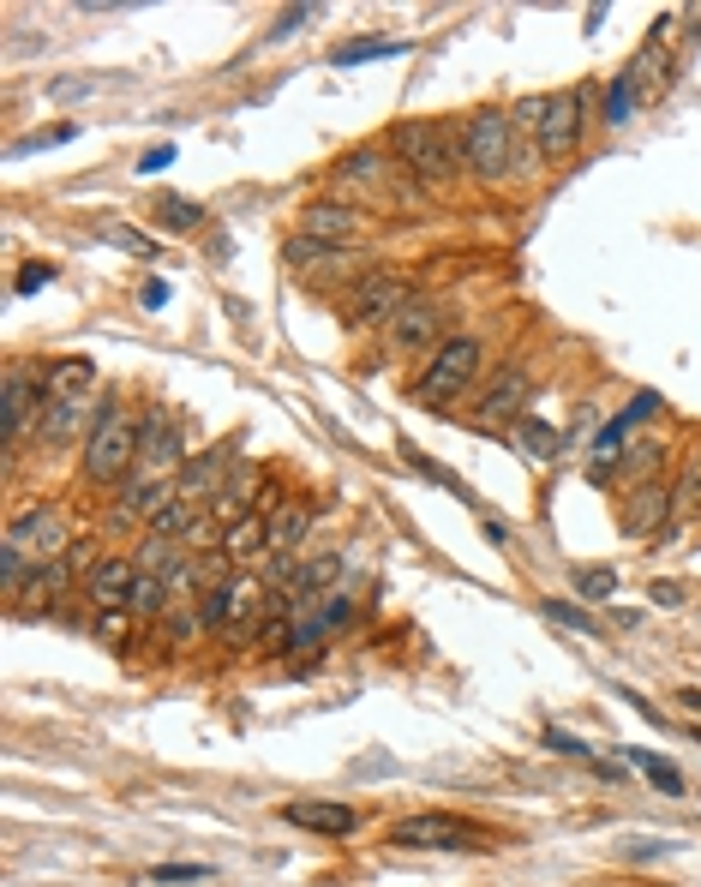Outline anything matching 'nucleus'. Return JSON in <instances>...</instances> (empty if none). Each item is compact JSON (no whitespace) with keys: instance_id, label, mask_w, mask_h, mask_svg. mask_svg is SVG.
I'll use <instances>...</instances> for the list:
<instances>
[{"instance_id":"f257e3e1","label":"nucleus","mask_w":701,"mask_h":887,"mask_svg":"<svg viewBox=\"0 0 701 887\" xmlns=\"http://www.w3.org/2000/svg\"><path fill=\"white\" fill-rule=\"evenodd\" d=\"M138 444H144V420H132V408L120 396H102V420L78 456L84 486H126L138 474Z\"/></svg>"},{"instance_id":"f03ea898","label":"nucleus","mask_w":701,"mask_h":887,"mask_svg":"<svg viewBox=\"0 0 701 887\" xmlns=\"http://www.w3.org/2000/svg\"><path fill=\"white\" fill-rule=\"evenodd\" d=\"M264 600H270L264 576L234 570V576H222V582L204 594V630H216L228 648H234V642H252V636L264 630Z\"/></svg>"},{"instance_id":"7ed1b4c3","label":"nucleus","mask_w":701,"mask_h":887,"mask_svg":"<svg viewBox=\"0 0 701 887\" xmlns=\"http://www.w3.org/2000/svg\"><path fill=\"white\" fill-rule=\"evenodd\" d=\"M456 150H462V174L474 180H510V156H516V126L504 108H480L456 120Z\"/></svg>"},{"instance_id":"20e7f679","label":"nucleus","mask_w":701,"mask_h":887,"mask_svg":"<svg viewBox=\"0 0 701 887\" xmlns=\"http://www.w3.org/2000/svg\"><path fill=\"white\" fill-rule=\"evenodd\" d=\"M390 144H396V156H402L420 180H432V186H444L450 174H462L456 120H402V126L390 132Z\"/></svg>"},{"instance_id":"39448f33","label":"nucleus","mask_w":701,"mask_h":887,"mask_svg":"<svg viewBox=\"0 0 701 887\" xmlns=\"http://www.w3.org/2000/svg\"><path fill=\"white\" fill-rule=\"evenodd\" d=\"M480 342L474 336H450L432 360H426V372L414 378V402H426V408H450L468 384H474V372H480Z\"/></svg>"},{"instance_id":"423d86ee","label":"nucleus","mask_w":701,"mask_h":887,"mask_svg":"<svg viewBox=\"0 0 701 887\" xmlns=\"http://www.w3.org/2000/svg\"><path fill=\"white\" fill-rule=\"evenodd\" d=\"M6 552H18L24 564H54V558H66V522H60V510L54 504H24L12 522H6V540H0Z\"/></svg>"},{"instance_id":"0eeeda50","label":"nucleus","mask_w":701,"mask_h":887,"mask_svg":"<svg viewBox=\"0 0 701 887\" xmlns=\"http://www.w3.org/2000/svg\"><path fill=\"white\" fill-rule=\"evenodd\" d=\"M588 108H594V90H552L546 102V120H540V156L546 162H564L582 150V132H588Z\"/></svg>"},{"instance_id":"6e6552de","label":"nucleus","mask_w":701,"mask_h":887,"mask_svg":"<svg viewBox=\"0 0 701 887\" xmlns=\"http://www.w3.org/2000/svg\"><path fill=\"white\" fill-rule=\"evenodd\" d=\"M390 846H408V852H474V846H486V834L474 828V822H462V816H408V822H396L390 828Z\"/></svg>"},{"instance_id":"1a4fd4ad","label":"nucleus","mask_w":701,"mask_h":887,"mask_svg":"<svg viewBox=\"0 0 701 887\" xmlns=\"http://www.w3.org/2000/svg\"><path fill=\"white\" fill-rule=\"evenodd\" d=\"M186 444H192L186 420H180L174 408H150V414H144V444H138V480H162V474L186 456Z\"/></svg>"},{"instance_id":"9d476101","label":"nucleus","mask_w":701,"mask_h":887,"mask_svg":"<svg viewBox=\"0 0 701 887\" xmlns=\"http://www.w3.org/2000/svg\"><path fill=\"white\" fill-rule=\"evenodd\" d=\"M414 300V288L402 282V276H384V270H366L360 282H354V294H348V324H396L402 318V306Z\"/></svg>"},{"instance_id":"9b49d317","label":"nucleus","mask_w":701,"mask_h":887,"mask_svg":"<svg viewBox=\"0 0 701 887\" xmlns=\"http://www.w3.org/2000/svg\"><path fill=\"white\" fill-rule=\"evenodd\" d=\"M384 342H390V354H426V360H432V354L450 342V336H444V306L414 294V300L402 306V318L384 330Z\"/></svg>"},{"instance_id":"f8f14e48","label":"nucleus","mask_w":701,"mask_h":887,"mask_svg":"<svg viewBox=\"0 0 701 887\" xmlns=\"http://www.w3.org/2000/svg\"><path fill=\"white\" fill-rule=\"evenodd\" d=\"M42 372H30L24 360H12L6 366V390H0V432H6V450H18V438H24V426L30 420H42Z\"/></svg>"},{"instance_id":"ddd939ff","label":"nucleus","mask_w":701,"mask_h":887,"mask_svg":"<svg viewBox=\"0 0 701 887\" xmlns=\"http://www.w3.org/2000/svg\"><path fill=\"white\" fill-rule=\"evenodd\" d=\"M234 468H240V444H234V438H222V444L198 450V456L186 462V474H180V498L210 504L216 492H228V474H234Z\"/></svg>"},{"instance_id":"4468645a","label":"nucleus","mask_w":701,"mask_h":887,"mask_svg":"<svg viewBox=\"0 0 701 887\" xmlns=\"http://www.w3.org/2000/svg\"><path fill=\"white\" fill-rule=\"evenodd\" d=\"M96 420H102V402H90V396H78V402H42L36 444L60 450V444H72L78 432H96Z\"/></svg>"},{"instance_id":"2eb2a0df","label":"nucleus","mask_w":701,"mask_h":887,"mask_svg":"<svg viewBox=\"0 0 701 887\" xmlns=\"http://www.w3.org/2000/svg\"><path fill=\"white\" fill-rule=\"evenodd\" d=\"M666 516H672V486H666V480H648V486H636L630 504H624V534L648 540V534L666 528Z\"/></svg>"},{"instance_id":"dca6fc26","label":"nucleus","mask_w":701,"mask_h":887,"mask_svg":"<svg viewBox=\"0 0 701 887\" xmlns=\"http://www.w3.org/2000/svg\"><path fill=\"white\" fill-rule=\"evenodd\" d=\"M132 582H138V564H132V558H102V564H96V576L84 582V600H90V612L126 606Z\"/></svg>"},{"instance_id":"f3484780","label":"nucleus","mask_w":701,"mask_h":887,"mask_svg":"<svg viewBox=\"0 0 701 887\" xmlns=\"http://www.w3.org/2000/svg\"><path fill=\"white\" fill-rule=\"evenodd\" d=\"M282 822H294V828H306V834H354V828H360V816H354L348 804H318V798L282 804Z\"/></svg>"},{"instance_id":"a211bd4d","label":"nucleus","mask_w":701,"mask_h":887,"mask_svg":"<svg viewBox=\"0 0 701 887\" xmlns=\"http://www.w3.org/2000/svg\"><path fill=\"white\" fill-rule=\"evenodd\" d=\"M300 234H312V240H324V246H354L360 216H354L348 204H306V210H300Z\"/></svg>"},{"instance_id":"6ab92c4d","label":"nucleus","mask_w":701,"mask_h":887,"mask_svg":"<svg viewBox=\"0 0 701 887\" xmlns=\"http://www.w3.org/2000/svg\"><path fill=\"white\" fill-rule=\"evenodd\" d=\"M90 384H96V360H84V354H66V360L42 366V396L48 402H78V396H90Z\"/></svg>"},{"instance_id":"aec40b11","label":"nucleus","mask_w":701,"mask_h":887,"mask_svg":"<svg viewBox=\"0 0 701 887\" xmlns=\"http://www.w3.org/2000/svg\"><path fill=\"white\" fill-rule=\"evenodd\" d=\"M522 402H528V372H522V366H504V372L486 384V396H480V426H498V420L522 414Z\"/></svg>"},{"instance_id":"412c9836","label":"nucleus","mask_w":701,"mask_h":887,"mask_svg":"<svg viewBox=\"0 0 701 887\" xmlns=\"http://www.w3.org/2000/svg\"><path fill=\"white\" fill-rule=\"evenodd\" d=\"M312 522H318V504H312V498L282 504V510L270 516V546H264V552H300V540L312 534Z\"/></svg>"},{"instance_id":"4be33fe9","label":"nucleus","mask_w":701,"mask_h":887,"mask_svg":"<svg viewBox=\"0 0 701 887\" xmlns=\"http://www.w3.org/2000/svg\"><path fill=\"white\" fill-rule=\"evenodd\" d=\"M384 174H390V168H384V150H378V144L348 150V156H342V168H336V198H348L354 186H372V192H378V186H384Z\"/></svg>"},{"instance_id":"5701e85b","label":"nucleus","mask_w":701,"mask_h":887,"mask_svg":"<svg viewBox=\"0 0 701 887\" xmlns=\"http://www.w3.org/2000/svg\"><path fill=\"white\" fill-rule=\"evenodd\" d=\"M264 546H270V516L252 510V516H240L234 528H222V546H216V552H222L228 564H246V558H258Z\"/></svg>"},{"instance_id":"b1692460","label":"nucleus","mask_w":701,"mask_h":887,"mask_svg":"<svg viewBox=\"0 0 701 887\" xmlns=\"http://www.w3.org/2000/svg\"><path fill=\"white\" fill-rule=\"evenodd\" d=\"M168 606H174V594H168V582H162V576H138V582H132V594H126V612H132L138 624H162V618H168Z\"/></svg>"},{"instance_id":"393cba45","label":"nucleus","mask_w":701,"mask_h":887,"mask_svg":"<svg viewBox=\"0 0 701 887\" xmlns=\"http://www.w3.org/2000/svg\"><path fill=\"white\" fill-rule=\"evenodd\" d=\"M654 408H660V396H654V390H642V396H636V402H630V408H624L618 420H606V426H600V438H594V450H600V456H612V450H618V444L630 438V426H642V420H648Z\"/></svg>"},{"instance_id":"a878e982","label":"nucleus","mask_w":701,"mask_h":887,"mask_svg":"<svg viewBox=\"0 0 701 887\" xmlns=\"http://www.w3.org/2000/svg\"><path fill=\"white\" fill-rule=\"evenodd\" d=\"M156 222L168 234H192V228H204V204L198 198H180V192H156Z\"/></svg>"},{"instance_id":"bb28decb","label":"nucleus","mask_w":701,"mask_h":887,"mask_svg":"<svg viewBox=\"0 0 701 887\" xmlns=\"http://www.w3.org/2000/svg\"><path fill=\"white\" fill-rule=\"evenodd\" d=\"M198 522H210V516H204V504H192V498H174V504H168V510L150 522V534H156V540H186Z\"/></svg>"},{"instance_id":"cd10ccee","label":"nucleus","mask_w":701,"mask_h":887,"mask_svg":"<svg viewBox=\"0 0 701 887\" xmlns=\"http://www.w3.org/2000/svg\"><path fill=\"white\" fill-rule=\"evenodd\" d=\"M72 138H78V120H60V126H42V132L12 138V144H6V156L18 162V156H36V150H60V144H72Z\"/></svg>"},{"instance_id":"c85d7f7f","label":"nucleus","mask_w":701,"mask_h":887,"mask_svg":"<svg viewBox=\"0 0 701 887\" xmlns=\"http://www.w3.org/2000/svg\"><path fill=\"white\" fill-rule=\"evenodd\" d=\"M516 444L534 456V462H552L558 450H564V432H552L546 420H534V414H522V426H516Z\"/></svg>"},{"instance_id":"c756f323","label":"nucleus","mask_w":701,"mask_h":887,"mask_svg":"<svg viewBox=\"0 0 701 887\" xmlns=\"http://www.w3.org/2000/svg\"><path fill=\"white\" fill-rule=\"evenodd\" d=\"M156 630H162V642H168V648H186V642L204 630V612H198L192 600H180V606H168V618H162Z\"/></svg>"},{"instance_id":"7c9ffc66","label":"nucleus","mask_w":701,"mask_h":887,"mask_svg":"<svg viewBox=\"0 0 701 887\" xmlns=\"http://www.w3.org/2000/svg\"><path fill=\"white\" fill-rule=\"evenodd\" d=\"M630 762H636V768H642V774H648L666 798H684V792H690V786H684V774H678L666 756H654V750H630Z\"/></svg>"},{"instance_id":"2f4dec72","label":"nucleus","mask_w":701,"mask_h":887,"mask_svg":"<svg viewBox=\"0 0 701 887\" xmlns=\"http://www.w3.org/2000/svg\"><path fill=\"white\" fill-rule=\"evenodd\" d=\"M408 42H384V36H354V42H342L330 60L336 66H360V60H378V54H402Z\"/></svg>"},{"instance_id":"473e14b6","label":"nucleus","mask_w":701,"mask_h":887,"mask_svg":"<svg viewBox=\"0 0 701 887\" xmlns=\"http://www.w3.org/2000/svg\"><path fill=\"white\" fill-rule=\"evenodd\" d=\"M636 96H642V84H636L630 72H618V78H612V90H606V126H624V120H630V108H636Z\"/></svg>"},{"instance_id":"72a5a7b5","label":"nucleus","mask_w":701,"mask_h":887,"mask_svg":"<svg viewBox=\"0 0 701 887\" xmlns=\"http://www.w3.org/2000/svg\"><path fill=\"white\" fill-rule=\"evenodd\" d=\"M336 576H342V558H336V552H318V558L294 576V588H300V594H324Z\"/></svg>"},{"instance_id":"f704fd0d","label":"nucleus","mask_w":701,"mask_h":887,"mask_svg":"<svg viewBox=\"0 0 701 887\" xmlns=\"http://www.w3.org/2000/svg\"><path fill=\"white\" fill-rule=\"evenodd\" d=\"M540 612H546L552 624H570V630H582V636H600V618H588V612L570 606V600H540Z\"/></svg>"},{"instance_id":"c9c22d12","label":"nucleus","mask_w":701,"mask_h":887,"mask_svg":"<svg viewBox=\"0 0 701 887\" xmlns=\"http://www.w3.org/2000/svg\"><path fill=\"white\" fill-rule=\"evenodd\" d=\"M132 624H138V618H132L126 606H108V612H90V630H96L102 642H126V636H132Z\"/></svg>"},{"instance_id":"e433bc0d","label":"nucleus","mask_w":701,"mask_h":887,"mask_svg":"<svg viewBox=\"0 0 701 887\" xmlns=\"http://www.w3.org/2000/svg\"><path fill=\"white\" fill-rule=\"evenodd\" d=\"M546 750H558V756H576V762H588V768L600 762L588 738H576V732H558V726H546Z\"/></svg>"},{"instance_id":"4c0bfd02","label":"nucleus","mask_w":701,"mask_h":887,"mask_svg":"<svg viewBox=\"0 0 701 887\" xmlns=\"http://www.w3.org/2000/svg\"><path fill=\"white\" fill-rule=\"evenodd\" d=\"M576 594H582V600H606V594H618V570H582V576H576Z\"/></svg>"},{"instance_id":"58836bf2","label":"nucleus","mask_w":701,"mask_h":887,"mask_svg":"<svg viewBox=\"0 0 701 887\" xmlns=\"http://www.w3.org/2000/svg\"><path fill=\"white\" fill-rule=\"evenodd\" d=\"M150 882H210V864H156Z\"/></svg>"},{"instance_id":"ea45409f","label":"nucleus","mask_w":701,"mask_h":887,"mask_svg":"<svg viewBox=\"0 0 701 887\" xmlns=\"http://www.w3.org/2000/svg\"><path fill=\"white\" fill-rule=\"evenodd\" d=\"M306 18H318V6H288V12H282V18L270 24V42H282V36H294V30H300Z\"/></svg>"},{"instance_id":"a19ab883","label":"nucleus","mask_w":701,"mask_h":887,"mask_svg":"<svg viewBox=\"0 0 701 887\" xmlns=\"http://www.w3.org/2000/svg\"><path fill=\"white\" fill-rule=\"evenodd\" d=\"M90 90H96V78H54V84H48L54 102H84Z\"/></svg>"},{"instance_id":"79ce46f5","label":"nucleus","mask_w":701,"mask_h":887,"mask_svg":"<svg viewBox=\"0 0 701 887\" xmlns=\"http://www.w3.org/2000/svg\"><path fill=\"white\" fill-rule=\"evenodd\" d=\"M48 282H54V264H24L12 288H18V294H36V288H48Z\"/></svg>"},{"instance_id":"37998d69","label":"nucleus","mask_w":701,"mask_h":887,"mask_svg":"<svg viewBox=\"0 0 701 887\" xmlns=\"http://www.w3.org/2000/svg\"><path fill=\"white\" fill-rule=\"evenodd\" d=\"M108 240L126 246V252H138V258H156V240H144V234H132V228H108Z\"/></svg>"},{"instance_id":"c03bdc74","label":"nucleus","mask_w":701,"mask_h":887,"mask_svg":"<svg viewBox=\"0 0 701 887\" xmlns=\"http://www.w3.org/2000/svg\"><path fill=\"white\" fill-rule=\"evenodd\" d=\"M168 162H174V144H156V150H144V156H138V174H162Z\"/></svg>"},{"instance_id":"a18cd8bd","label":"nucleus","mask_w":701,"mask_h":887,"mask_svg":"<svg viewBox=\"0 0 701 887\" xmlns=\"http://www.w3.org/2000/svg\"><path fill=\"white\" fill-rule=\"evenodd\" d=\"M654 462H660V444H636L630 450V474H648Z\"/></svg>"},{"instance_id":"49530a36","label":"nucleus","mask_w":701,"mask_h":887,"mask_svg":"<svg viewBox=\"0 0 701 887\" xmlns=\"http://www.w3.org/2000/svg\"><path fill=\"white\" fill-rule=\"evenodd\" d=\"M144 306H168V282H162V276L144 282Z\"/></svg>"},{"instance_id":"de8ad7c7","label":"nucleus","mask_w":701,"mask_h":887,"mask_svg":"<svg viewBox=\"0 0 701 887\" xmlns=\"http://www.w3.org/2000/svg\"><path fill=\"white\" fill-rule=\"evenodd\" d=\"M654 600H660V606H684V588H678V582H654Z\"/></svg>"}]
</instances>
